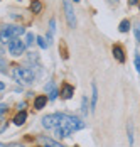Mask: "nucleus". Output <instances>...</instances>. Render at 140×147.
<instances>
[{
    "label": "nucleus",
    "mask_w": 140,
    "mask_h": 147,
    "mask_svg": "<svg viewBox=\"0 0 140 147\" xmlns=\"http://www.w3.org/2000/svg\"><path fill=\"white\" fill-rule=\"evenodd\" d=\"M12 76H14L15 81L24 83V85H30V83H34V80H36L32 69H29V68H20V66H15L14 69H12Z\"/></svg>",
    "instance_id": "1"
},
{
    "label": "nucleus",
    "mask_w": 140,
    "mask_h": 147,
    "mask_svg": "<svg viewBox=\"0 0 140 147\" xmlns=\"http://www.w3.org/2000/svg\"><path fill=\"white\" fill-rule=\"evenodd\" d=\"M63 118H64V113H51V115H46L42 118V125L46 129H56L63 123Z\"/></svg>",
    "instance_id": "2"
},
{
    "label": "nucleus",
    "mask_w": 140,
    "mask_h": 147,
    "mask_svg": "<svg viewBox=\"0 0 140 147\" xmlns=\"http://www.w3.org/2000/svg\"><path fill=\"white\" fill-rule=\"evenodd\" d=\"M24 49H26V42H22L19 37H15V39H12V41L9 42V51H10L12 56H20V54H24Z\"/></svg>",
    "instance_id": "3"
},
{
    "label": "nucleus",
    "mask_w": 140,
    "mask_h": 147,
    "mask_svg": "<svg viewBox=\"0 0 140 147\" xmlns=\"http://www.w3.org/2000/svg\"><path fill=\"white\" fill-rule=\"evenodd\" d=\"M63 7H64V12H66V19H68L69 27H74L76 26V17H74V10H73L71 2L69 0H63Z\"/></svg>",
    "instance_id": "4"
},
{
    "label": "nucleus",
    "mask_w": 140,
    "mask_h": 147,
    "mask_svg": "<svg viewBox=\"0 0 140 147\" xmlns=\"http://www.w3.org/2000/svg\"><path fill=\"white\" fill-rule=\"evenodd\" d=\"M12 39H15L14 34H12V29H10V26H7L5 29L0 32V42H3V44H7V42H10Z\"/></svg>",
    "instance_id": "5"
},
{
    "label": "nucleus",
    "mask_w": 140,
    "mask_h": 147,
    "mask_svg": "<svg viewBox=\"0 0 140 147\" xmlns=\"http://www.w3.org/2000/svg\"><path fill=\"white\" fill-rule=\"evenodd\" d=\"M69 134H73V132H71L68 127H64V125H59V127H56V129H54V135H56V137H59V139H61V137H68Z\"/></svg>",
    "instance_id": "6"
},
{
    "label": "nucleus",
    "mask_w": 140,
    "mask_h": 147,
    "mask_svg": "<svg viewBox=\"0 0 140 147\" xmlns=\"http://www.w3.org/2000/svg\"><path fill=\"white\" fill-rule=\"evenodd\" d=\"M113 56H115L116 61H120V63L125 61V53H123V49L120 46H113Z\"/></svg>",
    "instance_id": "7"
},
{
    "label": "nucleus",
    "mask_w": 140,
    "mask_h": 147,
    "mask_svg": "<svg viewBox=\"0 0 140 147\" xmlns=\"http://www.w3.org/2000/svg\"><path fill=\"white\" fill-rule=\"evenodd\" d=\"M73 93H74V88H73L71 85H64L63 90H61V96H63L64 100H69L71 96H73Z\"/></svg>",
    "instance_id": "8"
},
{
    "label": "nucleus",
    "mask_w": 140,
    "mask_h": 147,
    "mask_svg": "<svg viewBox=\"0 0 140 147\" xmlns=\"http://www.w3.org/2000/svg\"><path fill=\"white\" fill-rule=\"evenodd\" d=\"M91 91H93V95H91V110H95L96 108V102H98V88H96L95 83L91 85Z\"/></svg>",
    "instance_id": "9"
},
{
    "label": "nucleus",
    "mask_w": 140,
    "mask_h": 147,
    "mask_svg": "<svg viewBox=\"0 0 140 147\" xmlns=\"http://www.w3.org/2000/svg\"><path fill=\"white\" fill-rule=\"evenodd\" d=\"M26 118H27L26 112H24V110H20V112L17 113V117L14 118V123H15V125H24V123H26Z\"/></svg>",
    "instance_id": "10"
},
{
    "label": "nucleus",
    "mask_w": 140,
    "mask_h": 147,
    "mask_svg": "<svg viewBox=\"0 0 140 147\" xmlns=\"http://www.w3.org/2000/svg\"><path fill=\"white\" fill-rule=\"evenodd\" d=\"M39 139H41V142L46 147H64V146H61V144H57V142H54L52 139H47V137H39Z\"/></svg>",
    "instance_id": "11"
},
{
    "label": "nucleus",
    "mask_w": 140,
    "mask_h": 147,
    "mask_svg": "<svg viewBox=\"0 0 140 147\" xmlns=\"http://www.w3.org/2000/svg\"><path fill=\"white\" fill-rule=\"evenodd\" d=\"M46 103H47V96H44V95H42V96H37V98H36V102H34V107H36L37 110H41V108L44 107V105H46Z\"/></svg>",
    "instance_id": "12"
},
{
    "label": "nucleus",
    "mask_w": 140,
    "mask_h": 147,
    "mask_svg": "<svg viewBox=\"0 0 140 147\" xmlns=\"http://www.w3.org/2000/svg\"><path fill=\"white\" fill-rule=\"evenodd\" d=\"M30 10L34 12V14H39L42 10V3L39 0H32V3H30Z\"/></svg>",
    "instance_id": "13"
},
{
    "label": "nucleus",
    "mask_w": 140,
    "mask_h": 147,
    "mask_svg": "<svg viewBox=\"0 0 140 147\" xmlns=\"http://www.w3.org/2000/svg\"><path fill=\"white\" fill-rule=\"evenodd\" d=\"M118 29H120V32H128V29H130V22H128L127 19H125V20H122Z\"/></svg>",
    "instance_id": "14"
},
{
    "label": "nucleus",
    "mask_w": 140,
    "mask_h": 147,
    "mask_svg": "<svg viewBox=\"0 0 140 147\" xmlns=\"http://www.w3.org/2000/svg\"><path fill=\"white\" fill-rule=\"evenodd\" d=\"M81 112H83V115H88V98L83 96V100H81Z\"/></svg>",
    "instance_id": "15"
},
{
    "label": "nucleus",
    "mask_w": 140,
    "mask_h": 147,
    "mask_svg": "<svg viewBox=\"0 0 140 147\" xmlns=\"http://www.w3.org/2000/svg\"><path fill=\"white\" fill-rule=\"evenodd\" d=\"M128 142H130V146L133 144V125L128 122Z\"/></svg>",
    "instance_id": "16"
},
{
    "label": "nucleus",
    "mask_w": 140,
    "mask_h": 147,
    "mask_svg": "<svg viewBox=\"0 0 140 147\" xmlns=\"http://www.w3.org/2000/svg\"><path fill=\"white\" fill-rule=\"evenodd\" d=\"M34 39H36V37H34V34H32V32H29L27 37H26V46H32V44H34Z\"/></svg>",
    "instance_id": "17"
},
{
    "label": "nucleus",
    "mask_w": 140,
    "mask_h": 147,
    "mask_svg": "<svg viewBox=\"0 0 140 147\" xmlns=\"http://www.w3.org/2000/svg\"><path fill=\"white\" fill-rule=\"evenodd\" d=\"M36 41H37V44L41 46L42 49H46V47H47V42L44 41V37H36Z\"/></svg>",
    "instance_id": "18"
},
{
    "label": "nucleus",
    "mask_w": 140,
    "mask_h": 147,
    "mask_svg": "<svg viewBox=\"0 0 140 147\" xmlns=\"http://www.w3.org/2000/svg\"><path fill=\"white\" fill-rule=\"evenodd\" d=\"M54 88H56V86H54V83H52V81H47V85H46V91H47V93H51Z\"/></svg>",
    "instance_id": "19"
},
{
    "label": "nucleus",
    "mask_w": 140,
    "mask_h": 147,
    "mask_svg": "<svg viewBox=\"0 0 140 147\" xmlns=\"http://www.w3.org/2000/svg\"><path fill=\"white\" fill-rule=\"evenodd\" d=\"M57 95H59V93H57V90L54 88L52 91H51V93H49V100H56V98H57Z\"/></svg>",
    "instance_id": "20"
},
{
    "label": "nucleus",
    "mask_w": 140,
    "mask_h": 147,
    "mask_svg": "<svg viewBox=\"0 0 140 147\" xmlns=\"http://www.w3.org/2000/svg\"><path fill=\"white\" fill-rule=\"evenodd\" d=\"M49 26H51V27H49V29H51V32H54V30H56V20H54V19H51Z\"/></svg>",
    "instance_id": "21"
},
{
    "label": "nucleus",
    "mask_w": 140,
    "mask_h": 147,
    "mask_svg": "<svg viewBox=\"0 0 140 147\" xmlns=\"http://www.w3.org/2000/svg\"><path fill=\"white\" fill-rule=\"evenodd\" d=\"M5 112H7V105H3V103H0V117H2V115H3Z\"/></svg>",
    "instance_id": "22"
},
{
    "label": "nucleus",
    "mask_w": 140,
    "mask_h": 147,
    "mask_svg": "<svg viewBox=\"0 0 140 147\" xmlns=\"http://www.w3.org/2000/svg\"><path fill=\"white\" fill-rule=\"evenodd\" d=\"M135 68H137V71L140 73V56H135Z\"/></svg>",
    "instance_id": "23"
},
{
    "label": "nucleus",
    "mask_w": 140,
    "mask_h": 147,
    "mask_svg": "<svg viewBox=\"0 0 140 147\" xmlns=\"http://www.w3.org/2000/svg\"><path fill=\"white\" fill-rule=\"evenodd\" d=\"M5 68H7V64H5V61L2 59V56H0V71H5Z\"/></svg>",
    "instance_id": "24"
},
{
    "label": "nucleus",
    "mask_w": 140,
    "mask_h": 147,
    "mask_svg": "<svg viewBox=\"0 0 140 147\" xmlns=\"http://www.w3.org/2000/svg\"><path fill=\"white\" fill-rule=\"evenodd\" d=\"M135 37H137V41L140 42V29H135Z\"/></svg>",
    "instance_id": "25"
},
{
    "label": "nucleus",
    "mask_w": 140,
    "mask_h": 147,
    "mask_svg": "<svg viewBox=\"0 0 140 147\" xmlns=\"http://www.w3.org/2000/svg\"><path fill=\"white\" fill-rule=\"evenodd\" d=\"M24 107H26V103H24V102L19 103V110H24Z\"/></svg>",
    "instance_id": "26"
},
{
    "label": "nucleus",
    "mask_w": 140,
    "mask_h": 147,
    "mask_svg": "<svg viewBox=\"0 0 140 147\" xmlns=\"http://www.w3.org/2000/svg\"><path fill=\"white\" fill-rule=\"evenodd\" d=\"M9 147H24V146H20V144H9Z\"/></svg>",
    "instance_id": "27"
},
{
    "label": "nucleus",
    "mask_w": 140,
    "mask_h": 147,
    "mask_svg": "<svg viewBox=\"0 0 140 147\" xmlns=\"http://www.w3.org/2000/svg\"><path fill=\"white\" fill-rule=\"evenodd\" d=\"M3 88H5V83H2V81H0V91H2Z\"/></svg>",
    "instance_id": "28"
},
{
    "label": "nucleus",
    "mask_w": 140,
    "mask_h": 147,
    "mask_svg": "<svg viewBox=\"0 0 140 147\" xmlns=\"http://www.w3.org/2000/svg\"><path fill=\"white\" fill-rule=\"evenodd\" d=\"M130 3H132V5H135V3H139V0H130Z\"/></svg>",
    "instance_id": "29"
},
{
    "label": "nucleus",
    "mask_w": 140,
    "mask_h": 147,
    "mask_svg": "<svg viewBox=\"0 0 140 147\" xmlns=\"http://www.w3.org/2000/svg\"><path fill=\"white\" fill-rule=\"evenodd\" d=\"M0 147H9V146H5V144H0Z\"/></svg>",
    "instance_id": "30"
},
{
    "label": "nucleus",
    "mask_w": 140,
    "mask_h": 147,
    "mask_svg": "<svg viewBox=\"0 0 140 147\" xmlns=\"http://www.w3.org/2000/svg\"><path fill=\"white\" fill-rule=\"evenodd\" d=\"M108 2H110V3H113V2H115V0H108Z\"/></svg>",
    "instance_id": "31"
},
{
    "label": "nucleus",
    "mask_w": 140,
    "mask_h": 147,
    "mask_svg": "<svg viewBox=\"0 0 140 147\" xmlns=\"http://www.w3.org/2000/svg\"><path fill=\"white\" fill-rule=\"evenodd\" d=\"M74 2H79V0H74Z\"/></svg>",
    "instance_id": "32"
},
{
    "label": "nucleus",
    "mask_w": 140,
    "mask_h": 147,
    "mask_svg": "<svg viewBox=\"0 0 140 147\" xmlns=\"http://www.w3.org/2000/svg\"><path fill=\"white\" fill-rule=\"evenodd\" d=\"M139 9H140V5H139Z\"/></svg>",
    "instance_id": "33"
}]
</instances>
